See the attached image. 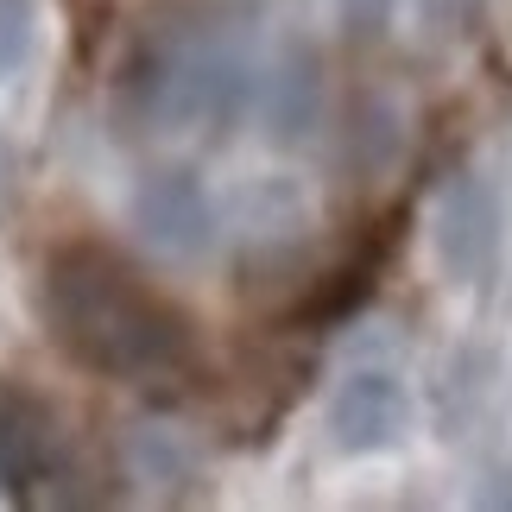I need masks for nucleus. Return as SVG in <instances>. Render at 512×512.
Returning <instances> with one entry per match:
<instances>
[{
	"label": "nucleus",
	"instance_id": "nucleus-1",
	"mask_svg": "<svg viewBox=\"0 0 512 512\" xmlns=\"http://www.w3.org/2000/svg\"><path fill=\"white\" fill-rule=\"evenodd\" d=\"M38 317L64 361L95 380L177 386L196 367V323L102 241H64L45 253Z\"/></svg>",
	"mask_w": 512,
	"mask_h": 512
},
{
	"label": "nucleus",
	"instance_id": "nucleus-2",
	"mask_svg": "<svg viewBox=\"0 0 512 512\" xmlns=\"http://www.w3.org/2000/svg\"><path fill=\"white\" fill-rule=\"evenodd\" d=\"M253 32L228 13H171L127 45L114 102L140 133H228L260 95Z\"/></svg>",
	"mask_w": 512,
	"mask_h": 512
},
{
	"label": "nucleus",
	"instance_id": "nucleus-3",
	"mask_svg": "<svg viewBox=\"0 0 512 512\" xmlns=\"http://www.w3.org/2000/svg\"><path fill=\"white\" fill-rule=\"evenodd\" d=\"M0 500H13V506H64V500H76L70 430L26 386H0Z\"/></svg>",
	"mask_w": 512,
	"mask_h": 512
},
{
	"label": "nucleus",
	"instance_id": "nucleus-4",
	"mask_svg": "<svg viewBox=\"0 0 512 512\" xmlns=\"http://www.w3.org/2000/svg\"><path fill=\"white\" fill-rule=\"evenodd\" d=\"M430 247L437 260L449 266L456 285H481L494 272V253H500V203L494 190L481 184L475 171H456L437 203V228H430Z\"/></svg>",
	"mask_w": 512,
	"mask_h": 512
},
{
	"label": "nucleus",
	"instance_id": "nucleus-5",
	"mask_svg": "<svg viewBox=\"0 0 512 512\" xmlns=\"http://www.w3.org/2000/svg\"><path fill=\"white\" fill-rule=\"evenodd\" d=\"M405 430H411V392H405L399 373H386V367L348 373L336 386V399H329V437H336V449H348V456L392 449V443H405Z\"/></svg>",
	"mask_w": 512,
	"mask_h": 512
},
{
	"label": "nucleus",
	"instance_id": "nucleus-6",
	"mask_svg": "<svg viewBox=\"0 0 512 512\" xmlns=\"http://www.w3.org/2000/svg\"><path fill=\"white\" fill-rule=\"evenodd\" d=\"M133 222L152 247L177 253V260H196L215 247V203L196 171H152L133 190Z\"/></svg>",
	"mask_w": 512,
	"mask_h": 512
},
{
	"label": "nucleus",
	"instance_id": "nucleus-7",
	"mask_svg": "<svg viewBox=\"0 0 512 512\" xmlns=\"http://www.w3.org/2000/svg\"><path fill=\"white\" fill-rule=\"evenodd\" d=\"M317 102H323V64H317V51H310V45H285L260 70V95H253V108L266 114L272 140H304L310 121H317Z\"/></svg>",
	"mask_w": 512,
	"mask_h": 512
},
{
	"label": "nucleus",
	"instance_id": "nucleus-8",
	"mask_svg": "<svg viewBox=\"0 0 512 512\" xmlns=\"http://www.w3.org/2000/svg\"><path fill=\"white\" fill-rule=\"evenodd\" d=\"M32 38H38V0H0V83L26 64Z\"/></svg>",
	"mask_w": 512,
	"mask_h": 512
},
{
	"label": "nucleus",
	"instance_id": "nucleus-9",
	"mask_svg": "<svg viewBox=\"0 0 512 512\" xmlns=\"http://www.w3.org/2000/svg\"><path fill=\"white\" fill-rule=\"evenodd\" d=\"M475 7H481V0H430V19L443 13L456 32H468V19H475Z\"/></svg>",
	"mask_w": 512,
	"mask_h": 512
}]
</instances>
